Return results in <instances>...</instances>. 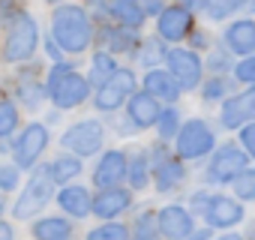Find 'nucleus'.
Listing matches in <instances>:
<instances>
[{
    "mask_svg": "<svg viewBox=\"0 0 255 240\" xmlns=\"http://www.w3.org/2000/svg\"><path fill=\"white\" fill-rule=\"evenodd\" d=\"M51 42L60 51H69V54L87 51L90 42H93V21H90L87 9L75 6V3L54 6V12H51Z\"/></svg>",
    "mask_w": 255,
    "mask_h": 240,
    "instance_id": "nucleus-1",
    "label": "nucleus"
},
{
    "mask_svg": "<svg viewBox=\"0 0 255 240\" xmlns=\"http://www.w3.org/2000/svg\"><path fill=\"white\" fill-rule=\"evenodd\" d=\"M45 96L60 111H69V108H78L90 96V84L69 63H54L51 72H48V81H45Z\"/></svg>",
    "mask_w": 255,
    "mask_h": 240,
    "instance_id": "nucleus-2",
    "label": "nucleus"
},
{
    "mask_svg": "<svg viewBox=\"0 0 255 240\" xmlns=\"http://www.w3.org/2000/svg\"><path fill=\"white\" fill-rule=\"evenodd\" d=\"M39 45V24L27 9H15V15L6 21V42H3V60L24 63L36 54Z\"/></svg>",
    "mask_w": 255,
    "mask_h": 240,
    "instance_id": "nucleus-3",
    "label": "nucleus"
},
{
    "mask_svg": "<svg viewBox=\"0 0 255 240\" xmlns=\"http://www.w3.org/2000/svg\"><path fill=\"white\" fill-rule=\"evenodd\" d=\"M54 195V183H51V174H48V165L36 168V174L27 180V186L21 189V195L15 198L12 204V219H33Z\"/></svg>",
    "mask_w": 255,
    "mask_h": 240,
    "instance_id": "nucleus-4",
    "label": "nucleus"
},
{
    "mask_svg": "<svg viewBox=\"0 0 255 240\" xmlns=\"http://www.w3.org/2000/svg\"><path fill=\"white\" fill-rule=\"evenodd\" d=\"M216 144V135L213 129L204 123V120H189V123H183L174 135V153L177 159H201L213 150Z\"/></svg>",
    "mask_w": 255,
    "mask_h": 240,
    "instance_id": "nucleus-5",
    "label": "nucleus"
},
{
    "mask_svg": "<svg viewBox=\"0 0 255 240\" xmlns=\"http://www.w3.org/2000/svg\"><path fill=\"white\" fill-rule=\"evenodd\" d=\"M102 141H105V129H102L99 120H78V123H72V126L63 132V138H60V144H63V147L69 150V156H75V159L99 153Z\"/></svg>",
    "mask_w": 255,
    "mask_h": 240,
    "instance_id": "nucleus-6",
    "label": "nucleus"
},
{
    "mask_svg": "<svg viewBox=\"0 0 255 240\" xmlns=\"http://www.w3.org/2000/svg\"><path fill=\"white\" fill-rule=\"evenodd\" d=\"M165 72L174 78L177 90H192L201 84V72H204V63L195 51L189 48H168L165 51Z\"/></svg>",
    "mask_w": 255,
    "mask_h": 240,
    "instance_id": "nucleus-7",
    "label": "nucleus"
},
{
    "mask_svg": "<svg viewBox=\"0 0 255 240\" xmlns=\"http://www.w3.org/2000/svg\"><path fill=\"white\" fill-rule=\"evenodd\" d=\"M135 93V72L132 69H117L99 90H96V108L99 111H114L120 108L126 99Z\"/></svg>",
    "mask_w": 255,
    "mask_h": 240,
    "instance_id": "nucleus-8",
    "label": "nucleus"
},
{
    "mask_svg": "<svg viewBox=\"0 0 255 240\" xmlns=\"http://www.w3.org/2000/svg\"><path fill=\"white\" fill-rule=\"evenodd\" d=\"M45 147H48V129H45V123H30V126H24V132H21V135L15 138V144H12L15 168H33Z\"/></svg>",
    "mask_w": 255,
    "mask_h": 240,
    "instance_id": "nucleus-9",
    "label": "nucleus"
},
{
    "mask_svg": "<svg viewBox=\"0 0 255 240\" xmlns=\"http://www.w3.org/2000/svg\"><path fill=\"white\" fill-rule=\"evenodd\" d=\"M243 168H246V153L237 144H222V147H216V153L207 165V180L210 183H231Z\"/></svg>",
    "mask_w": 255,
    "mask_h": 240,
    "instance_id": "nucleus-10",
    "label": "nucleus"
},
{
    "mask_svg": "<svg viewBox=\"0 0 255 240\" xmlns=\"http://www.w3.org/2000/svg\"><path fill=\"white\" fill-rule=\"evenodd\" d=\"M156 225H159V237H165V240H189V234L195 231L192 213L180 204L162 207L156 213Z\"/></svg>",
    "mask_w": 255,
    "mask_h": 240,
    "instance_id": "nucleus-11",
    "label": "nucleus"
},
{
    "mask_svg": "<svg viewBox=\"0 0 255 240\" xmlns=\"http://www.w3.org/2000/svg\"><path fill=\"white\" fill-rule=\"evenodd\" d=\"M246 123H255V87H246L237 96H228L222 102V126L240 129Z\"/></svg>",
    "mask_w": 255,
    "mask_h": 240,
    "instance_id": "nucleus-12",
    "label": "nucleus"
},
{
    "mask_svg": "<svg viewBox=\"0 0 255 240\" xmlns=\"http://www.w3.org/2000/svg\"><path fill=\"white\" fill-rule=\"evenodd\" d=\"M150 156H153V180H156V189H159V192L174 189V186L186 177L183 162H180L177 156H171L165 144H156Z\"/></svg>",
    "mask_w": 255,
    "mask_h": 240,
    "instance_id": "nucleus-13",
    "label": "nucleus"
},
{
    "mask_svg": "<svg viewBox=\"0 0 255 240\" xmlns=\"http://www.w3.org/2000/svg\"><path fill=\"white\" fill-rule=\"evenodd\" d=\"M156 27H159V39H162V42H180V39H186L189 30H192V12L186 9V3L165 6V9L159 12Z\"/></svg>",
    "mask_w": 255,
    "mask_h": 240,
    "instance_id": "nucleus-14",
    "label": "nucleus"
},
{
    "mask_svg": "<svg viewBox=\"0 0 255 240\" xmlns=\"http://www.w3.org/2000/svg\"><path fill=\"white\" fill-rule=\"evenodd\" d=\"M126 180V153L123 150H105L93 168V183L99 189H114Z\"/></svg>",
    "mask_w": 255,
    "mask_h": 240,
    "instance_id": "nucleus-15",
    "label": "nucleus"
},
{
    "mask_svg": "<svg viewBox=\"0 0 255 240\" xmlns=\"http://www.w3.org/2000/svg\"><path fill=\"white\" fill-rule=\"evenodd\" d=\"M132 204V192L123 189V186H114V189H99L93 198H90V213H96L99 219H114L120 216L123 210H129Z\"/></svg>",
    "mask_w": 255,
    "mask_h": 240,
    "instance_id": "nucleus-16",
    "label": "nucleus"
},
{
    "mask_svg": "<svg viewBox=\"0 0 255 240\" xmlns=\"http://www.w3.org/2000/svg\"><path fill=\"white\" fill-rule=\"evenodd\" d=\"M204 219H207V228H231L243 219V204L237 198H228V195H213L207 210H204Z\"/></svg>",
    "mask_w": 255,
    "mask_h": 240,
    "instance_id": "nucleus-17",
    "label": "nucleus"
},
{
    "mask_svg": "<svg viewBox=\"0 0 255 240\" xmlns=\"http://www.w3.org/2000/svg\"><path fill=\"white\" fill-rule=\"evenodd\" d=\"M159 102L150 99L147 93H132L126 99V114H129V123H135L138 129H147V126H156L159 120Z\"/></svg>",
    "mask_w": 255,
    "mask_h": 240,
    "instance_id": "nucleus-18",
    "label": "nucleus"
},
{
    "mask_svg": "<svg viewBox=\"0 0 255 240\" xmlns=\"http://www.w3.org/2000/svg\"><path fill=\"white\" fill-rule=\"evenodd\" d=\"M225 45L234 51V54H243L249 57L255 51V21L252 18H237L225 27Z\"/></svg>",
    "mask_w": 255,
    "mask_h": 240,
    "instance_id": "nucleus-19",
    "label": "nucleus"
},
{
    "mask_svg": "<svg viewBox=\"0 0 255 240\" xmlns=\"http://www.w3.org/2000/svg\"><path fill=\"white\" fill-rule=\"evenodd\" d=\"M141 93H147L150 99H165V102H174L177 96H180V90H177V84H174V78L165 72V69H147V75H144V90Z\"/></svg>",
    "mask_w": 255,
    "mask_h": 240,
    "instance_id": "nucleus-20",
    "label": "nucleus"
},
{
    "mask_svg": "<svg viewBox=\"0 0 255 240\" xmlns=\"http://www.w3.org/2000/svg\"><path fill=\"white\" fill-rule=\"evenodd\" d=\"M102 12L111 15V18H114L120 27H126V30H138V27L144 24V9H141V3H132V0H117V3H105Z\"/></svg>",
    "mask_w": 255,
    "mask_h": 240,
    "instance_id": "nucleus-21",
    "label": "nucleus"
},
{
    "mask_svg": "<svg viewBox=\"0 0 255 240\" xmlns=\"http://www.w3.org/2000/svg\"><path fill=\"white\" fill-rule=\"evenodd\" d=\"M90 192L84 189V186H60V192H57V204H60V210L63 213H69V216H75V219H81V216H87L90 213Z\"/></svg>",
    "mask_w": 255,
    "mask_h": 240,
    "instance_id": "nucleus-22",
    "label": "nucleus"
},
{
    "mask_svg": "<svg viewBox=\"0 0 255 240\" xmlns=\"http://www.w3.org/2000/svg\"><path fill=\"white\" fill-rule=\"evenodd\" d=\"M33 237L36 240H69L72 237V222L63 216H42L33 222Z\"/></svg>",
    "mask_w": 255,
    "mask_h": 240,
    "instance_id": "nucleus-23",
    "label": "nucleus"
},
{
    "mask_svg": "<svg viewBox=\"0 0 255 240\" xmlns=\"http://www.w3.org/2000/svg\"><path fill=\"white\" fill-rule=\"evenodd\" d=\"M102 39L108 42V54H132L138 48V30H126V27H105Z\"/></svg>",
    "mask_w": 255,
    "mask_h": 240,
    "instance_id": "nucleus-24",
    "label": "nucleus"
},
{
    "mask_svg": "<svg viewBox=\"0 0 255 240\" xmlns=\"http://www.w3.org/2000/svg\"><path fill=\"white\" fill-rule=\"evenodd\" d=\"M126 180H129L132 189H144L150 183V159L147 153H132V156H126Z\"/></svg>",
    "mask_w": 255,
    "mask_h": 240,
    "instance_id": "nucleus-25",
    "label": "nucleus"
},
{
    "mask_svg": "<svg viewBox=\"0 0 255 240\" xmlns=\"http://www.w3.org/2000/svg\"><path fill=\"white\" fill-rule=\"evenodd\" d=\"M48 174H51V183H60V186H69V180H75L81 174V159L69 156V153H60L51 165H48Z\"/></svg>",
    "mask_w": 255,
    "mask_h": 240,
    "instance_id": "nucleus-26",
    "label": "nucleus"
},
{
    "mask_svg": "<svg viewBox=\"0 0 255 240\" xmlns=\"http://www.w3.org/2000/svg\"><path fill=\"white\" fill-rule=\"evenodd\" d=\"M120 66H117V60L108 54V51H96L93 54V63H90V78H87V84H96V90L117 72Z\"/></svg>",
    "mask_w": 255,
    "mask_h": 240,
    "instance_id": "nucleus-27",
    "label": "nucleus"
},
{
    "mask_svg": "<svg viewBox=\"0 0 255 240\" xmlns=\"http://www.w3.org/2000/svg\"><path fill=\"white\" fill-rule=\"evenodd\" d=\"M129 240H159V225H156V213H153V210H144V213L132 222Z\"/></svg>",
    "mask_w": 255,
    "mask_h": 240,
    "instance_id": "nucleus-28",
    "label": "nucleus"
},
{
    "mask_svg": "<svg viewBox=\"0 0 255 240\" xmlns=\"http://www.w3.org/2000/svg\"><path fill=\"white\" fill-rule=\"evenodd\" d=\"M15 96L21 99V105H24V108H39V105H42V99H45V87H39L36 81L24 78V81H18Z\"/></svg>",
    "mask_w": 255,
    "mask_h": 240,
    "instance_id": "nucleus-29",
    "label": "nucleus"
},
{
    "mask_svg": "<svg viewBox=\"0 0 255 240\" xmlns=\"http://www.w3.org/2000/svg\"><path fill=\"white\" fill-rule=\"evenodd\" d=\"M18 126V108L12 99H0V138L12 135Z\"/></svg>",
    "mask_w": 255,
    "mask_h": 240,
    "instance_id": "nucleus-30",
    "label": "nucleus"
},
{
    "mask_svg": "<svg viewBox=\"0 0 255 240\" xmlns=\"http://www.w3.org/2000/svg\"><path fill=\"white\" fill-rule=\"evenodd\" d=\"M234 195H240V201H255V168H243L234 180Z\"/></svg>",
    "mask_w": 255,
    "mask_h": 240,
    "instance_id": "nucleus-31",
    "label": "nucleus"
},
{
    "mask_svg": "<svg viewBox=\"0 0 255 240\" xmlns=\"http://www.w3.org/2000/svg\"><path fill=\"white\" fill-rule=\"evenodd\" d=\"M84 240H129V228L120 222H105V225L93 228Z\"/></svg>",
    "mask_w": 255,
    "mask_h": 240,
    "instance_id": "nucleus-32",
    "label": "nucleus"
},
{
    "mask_svg": "<svg viewBox=\"0 0 255 240\" xmlns=\"http://www.w3.org/2000/svg\"><path fill=\"white\" fill-rule=\"evenodd\" d=\"M156 129H159V138H162V141L174 138V135H177V129H180V114H177L174 108H165V111H159Z\"/></svg>",
    "mask_w": 255,
    "mask_h": 240,
    "instance_id": "nucleus-33",
    "label": "nucleus"
},
{
    "mask_svg": "<svg viewBox=\"0 0 255 240\" xmlns=\"http://www.w3.org/2000/svg\"><path fill=\"white\" fill-rule=\"evenodd\" d=\"M165 45H162V39L159 36H153V39H144V45H141V60H144V66H150V69H156V63L159 60H165Z\"/></svg>",
    "mask_w": 255,
    "mask_h": 240,
    "instance_id": "nucleus-34",
    "label": "nucleus"
},
{
    "mask_svg": "<svg viewBox=\"0 0 255 240\" xmlns=\"http://www.w3.org/2000/svg\"><path fill=\"white\" fill-rule=\"evenodd\" d=\"M231 72H234V78H237V81H243V84L255 87V54L243 57L237 66H231Z\"/></svg>",
    "mask_w": 255,
    "mask_h": 240,
    "instance_id": "nucleus-35",
    "label": "nucleus"
},
{
    "mask_svg": "<svg viewBox=\"0 0 255 240\" xmlns=\"http://www.w3.org/2000/svg\"><path fill=\"white\" fill-rule=\"evenodd\" d=\"M207 69L216 75V78H222L228 69H231V60H228V51H210V57H207Z\"/></svg>",
    "mask_w": 255,
    "mask_h": 240,
    "instance_id": "nucleus-36",
    "label": "nucleus"
},
{
    "mask_svg": "<svg viewBox=\"0 0 255 240\" xmlns=\"http://www.w3.org/2000/svg\"><path fill=\"white\" fill-rule=\"evenodd\" d=\"M201 9H204L213 21H219V18H228L231 12H237L240 3H234V0H228V3H201Z\"/></svg>",
    "mask_w": 255,
    "mask_h": 240,
    "instance_id": "nucleus-37",
    "label": "nucleus"
},
{
    "mask_svg": "<svg viewBox=\"0 0 255 240\" xmlns=\"http://www.w3.org/2000/svg\"><path fill=\"white\" fill-rule=\"evenodd\" d=\"M201 96L204 99H222L225 96V78H216V75H210L207 81H204V87H201Z\"/></svg>",
    "mask_w": 255,
    "mask_h": 240,
    "instance_id": "nucleus-38",
    "label": "nucleus"
},
{
    "mask_svg": "<svg viewBox=\"0 0 255 240\" xmlns=\"http://www.w3.org/2000/svg\"><path fill=\"white\" fill-rule=\"evenodd\" d=\"M18 186V168L15 165H0V192H12Z\"/></svg>",
    "mask_w": 255,
    "mask_h": 240,
    "instance_id": "nucleus-39",
    "label": "nucleus"
},
{
    "mask_svg": "<svg viewBox=\"0 0 255 240\" xmlns=\"http://www.w3.org/2000/svg\"><path fill=\"white\" fill-rule=\"evenodd\" d=\"M240 141H243V147H246L243 153L255 159V123H246V126L240 129Z\"/></svg>",
    "mask_w": 255,
    "mask_h": 240,
    "instance_id": "nucleus-40",
    "label": "nucleus"
},
{
    "mask_svg": "<svg viewBox=\"0 0 255 240\" xmlns=\"http://www.w3.org/2000/svg\"><path fill=\"white\" fill-rule=\"evenodd\" d=\"M210 198H213V195H207V192H198V195L192 198V213H201V216H204V210H207Z\"/></svg>",
    "mask_w": 255,
    "mask_h": 240,
    "instance_id": "nucleus-41",
    "label": "nucleus"
},
{
    "mask_svg": "<svg viewBox=\"0 0 255 240\" xmlns=\"http://www.w3.org/2000/svg\"><path fill=\"white\" fill-rule=\"evenodd\" d=\"M0 240H15V231L6 219H0Z\"/></svg>",
    "mask_w": 255,
    "mask_h": 240,
    "instance_id": "nucleus-42",
    "label": "nucleus"
},
{
    "mask_svg": "<svg viewBox=\"0 0 255 240\" xmlns=\"http://www.w3.org/2000/svg\"><path fill=\"white\" fill-rule=\"evenodd\" d=\"M141 9H144V18H147V15H159L165 6H162V3H144Z\"/></svg>",
    "mask_w": 255,
    "mask_h": 240,
    "instance_id": "nucleus-43",
    "label": "nucleus"
},
{
    "mask_svg": "<svg viewBox=\"0 0 255 240\" xmlns=\"http://www.w3.org/2000/svg\"><path fill=\"white\" fill-rule=\"evenodd\" d=\"M210 237V228H201V231H192L189 234V240H207Z\"/></svg>",
    "mask_w": 255,
    "mask_h": 240,
    "instance_id": "nucleus-44",
    "label": "nucleus"
},
{
    "mask_svg": "<svg viewBox=\"0 0 255 240\" xmlns=\"http://www.w3.org/2000/svg\"><path fill=\"white\" fill-rule=\"evenodd\" d=\"M3 210H6V195H0V216H3Z\"/></svg>",
    "mask_w": 255,
    "mask_h": 240,
    "instance_id": "nucleus-45",
    "label": "nucleus"
},
{
    "mask_svg": "<svg viewBox=\"0 0 255 240\" xmlns=\"http://www.w3.org/2000/svg\"><path fill=\"white\" fill-rule=\"evenodd\" d=\"M219 240H243L240 234H225V237H219Z\"/></svg>",
    "mask_w": 255,
    "mask_h": 240,
    "instance_id": "nucleus-46",
    "label": "nucleus"
},
{
    "mask_svg": "<svg viewBox=\"0 0 255 240\" xmlns=\"http://www.w3.org/2000/svg\"><path fill=\"white\" fill-rule=\"evenodd\" d=\"M243 240H255V225H252V231H249V237H243Z\"/></svg>",
    "mask_w": 255,
    "mask_h": 240,
    "instance_id": "nucleus-47",
    "label": "nucleus"
}]
</instances>
